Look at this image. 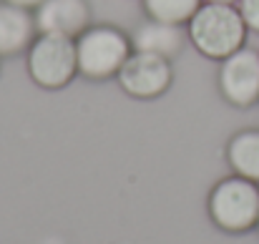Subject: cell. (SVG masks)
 I'll return each mask as SVG.
<instances>
[{
  "instance_id": "obj_7",
  "label": "cell",
  "mask_w": 259,
  "mask_h": 244,
  "mask_svg": "<svg viewBox=\"0 0 259 244\" xmlns=\"http://www.w3.org/2000/svg\"><path fill=\"white\" fill-rule=\"evenodd\" d=\"M91 10L86 0H43L35 10V28L40 33L78 38L88 28Z\"/></svg>"
},
{
  "instance_id": "obj_5",
  "label": "cell",
  "mask_w": 259,
  "mask_h": 244,
  "mask_svg": "<svg viewBox=\"0 0 259 244\" xmlns=\"http://www.w3.org/2000/svg\"><path fill=\"white\" fill-rule=\"evenodd\" d=\"M171 66L169 58L134 51L118 71L121 88L134 98H159L171 86Z\"/></svg>"
},
{
  "instance_id": "obj_6",
  "label": "cell",
  "mask_w": 259,
  "mask_h": 244,
  "mask_svg": "<svg viewBox=\"0 0 259 244\" xmlns=\"http://www.w3.org/2000/svg\"><path fill=\"white\" fill-rule=\"evenodd\" d=\"M219 88L224 98L239 108L259 101V53L252 48H239L222 61Z\"/></svg>"
},
{
  "instance_id": "obj_4",
  "label": "cell",
  "mask_w": 259,
  "mask_h": 244,
  "mask_svg": "<svg viewBox=\"0 0 259 244\" xmlns=\"http://www.w3.org/2000/svg\"><path fill=\"white\" fill-rule=\"evenodd\" d=\"M28 71L30 78L40 88H63L78 73V53L76 40L68 35L40 33L30 43L28 51Z\"/></svg>"
},
{
  "instance_id": "obj_10",
  "label": "cell",
  "mask_w": 259,
  "mask_h": 244,
  "mask_svg": "<svg viewBox=\"0 0 259 244\" xmlns=\"http://www.w3.org/2000/svg\"><path fill=\"white\" fill-rule=\"evenodd\" d=\"M227 159L234 174L259 184V131H242L227 146Z\"/></svg>"
},
{
  "instance_id": "obj_3",
  "label": "cell",
  "mask_w": 259,
  "mask_h": 244,
  "mask_svg": "<svg viewBox=\"0 0 259 244\" xmlns=\"http://www.w3.org/2000/svg\"><path fill=\"white\" fill-rule=\"evenodd\" d=\"M78 53V73L91 81H103L118 76L121 66L131 56V40L111 25H93L86 28L76 38Z\"/></svg>"
},
{
  "instance_id": "obj_1",
  "label": "cell",
  "mask_w": 259,
  "mask_h": 244,
  "mask_svg": "<svg viewBox=\"0 0 259 244\" xmlns=\"http://www.w3.org/2000/svg\"><path fill=\"white\" fill-rule=\"evenodd\" d=\"M189 38L206 58L224 61L244 46L247 23L234 5L204 3L189 20Z\"/></svg>"
},
{
  "instance_id": "obj_2",
  "label": "cell",
  "mask_w": 259,
  "mask_h": 244,
  "mask_svg": "<svg viewBox=\"0 0 259 244\" xmlns=\"http://www.w3.org/2000/svg\"><path fill=\"white\" fill-rule=\"evenodd\" d=\"M209 217L211 222L229 232L242 234L259 224V186L244 176L222 179L209 194Z\"/></svg>"
},
{
  "instance_id": "obj_12",
  "label": "cell",
  "mask_w": 259,
  "mask_h": 244,
  "mask_svg": "<svg viewBox=\"0 0 259 244\" xmlns=\"http://www.w3.org/2000/svg\"><path fill=\"white\" fill-rule=\"evenodd\" d=\"M239 13H242L247 28L259 33V0H239Z\"/></svg>"
},
{
  "instance_id": "obj_14",
  "label": "cell",
  "mask_w": 259,
  "mask_h": 244,
  "mask_svg": "<svg viewBox=\"0 0 259 244\" xmlns=\"http://www.w3.org/2000/svg\"><path fill=\"white\" fill-rule=\"evenodd\" d=\"M206 3H224V5H232V3H239V0H206Z\"/></svg>"
},
{
  "instance_id": "obj_15",
  "label": "cell",
  "mask_w": 259,
  "mask_h": 244,
  "mask_svg": "<svg viewBox=\"0 0 259 244\" xmlns=\"http://www.w3.org/2000/svg\"><path fill=\"white\" fill-rule=\"evenodd\" d=\"M257 227H259V224H257Z\"/></svg>"
},
{
  "instance_id": "obj_11",
  "label": "cell",
  "mask_w": 259,
  "mask_h": 244,
  "mask_svg": "<svg viewBox=\"0 0 259 244\" xmlns=\"http://www.w3.org/2000/svg\"><path fill=\"white\" fill-rule=\"evenodd\" d=\"M144 8L151 20L181 25L194 18V13L201 8V0H144Z\"/></svg>"
},
{
  "instance_id": "obj_8",
  "label": "cell",
  "mask_w": 259,
  "mask_h": 244,
  "mask_svg": "<svg viewBox=\"0 0 259 244\" xmlns=\"http://www.w3.org/2000/svg\"><path fill=\"white\" fill-rule=\"evenodd\" d=\"M35 18L18 5L0 3V56H15L33 43Z\"/></svg>"
},
{
  "instance_id": "obj_9",
  "label": "cell",
  "mask_w": 259,
  "mask_h": 244,
  "mask_svg": "<svg viewBox=\"0 0 259 244\" xmlns=\"http://www.w3.org/2000/svg\"><path fill=\"white\" fill-rule=\"evenodd\" d=\"M131 46H134V51H141V53H154V56H161V58H174L184 48V30H181V25L151 20V23H144L134 33Z\"/></svg>"
},
{
  "instance_id": "obj_13",
  "label": "cell",
  "mask_w": 259,
  "mask_h": 244,
  "mask_svg": "<svg viewBox=\"0 0 259 244\" xmlns=\"http://www.w3.org/2000/svg\"><path fill=\"white\" fill-rule=\"evenodd\" d=\"M5 3H10V5H18V8H38L43 0H5Z\"/></svg>"
}]
</instances>
